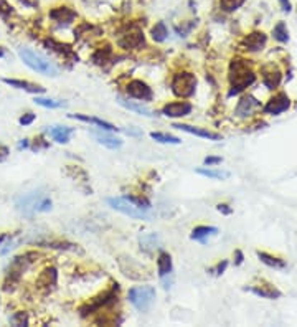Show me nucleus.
<instances>
[{
  "instance_id": "6",
  "label": "nucleus",
  "mask_w": 297,
  "mask_h": 327,
  "mask_svg": "<svg viewBox=\"0 0 297 327\" xmlns=\"http://www.w3.org/2000/svg\"><path fill=\"white\" fill-rule=\"evenodd\" d=\"M170 86L175 96L192 98L197 89V78H195V74L188 73V71H183V73H178L172 78Z\"/></svg>"
},
{
  "instance_id": "2",
  "label": "nucleus",
  "mask_w": 297,
  "mask_h": 327,
  "mask_svg": "<svg viewBox=\"0 0 297 327\" xmlns=\"http://www.w3.org/2000/svg\"><path fill=\"white\" fill-rule=\"evenodd\" d=\"M254 73L248 68V61L246 60H233L231 63V70H230V83H231V89L228 93V96H234V94H239L244 91L248 86H251L254 83Z\"/></svg>"
},
{
  "instance_id": "14",
  "label": "nucleus",
  "mask_w": 297,
  "mask_h": 327,
  "mask_svg": "<svg viewBox=\"0 0 297 327\" xmlns=\"http://www.w3.org/2000/svg\"><path fill=\"white\" fill-rule=\"evenodd\" d=\"M172 127H175V129H180V131H185V132H188V134L198 136V137H201V139L221 141V134H218V132H211V131L201 129V127H195V126H190V124H173Z\"/></svg>"
},
{
  "instance_id": "23",
  "label": "nucleus",
  "mask_w": 297,
  "mask_h": 327,
  "mask_svg": "<svg viewBox=\"0 0 297 327\" xmlns=\"http://www.w3.org/2000/svg\"><path fill=\"white\" fill-rule=\"evenodd\" d=\"M139 245H140V250H144L145 253H152V251L159 248L160 240L155 233H145L139 236Z\"/></svg>"
},
{
  "instance_id": "3",
  "label": "nucleus",
  "mask_w": 297,
  "mask_h": 327,
  "mask_svg": "<svg viewBox=\"0 0 297 327\" xmlns=\"http://www.w3.org/2000/svg\"><path fill=\"white\" fill-rule=\"evenodd\" d=\"M17 210L25 217H33L35 213H45L50 212L53 207L50 197L43 195L41 192H30L27 195H22L17 200Z\"/></svg>"
},
{
  "instance_id": "35",
  "label": "nucleus",
  "mask_w": 297,
  "mask_h": 327,
  "mask_svg": "<svg viewBox=\"0 0 297 327\" xmlns=\"http://www.w3.org/2000/svg\"><path fill=\"white\" fill-rule=\"evenodd\" d=\"M35 119H36V114H33V112H27V114H23L20 119H18V122H20L22 126H28V124H32Z\"/></svg>"
},
{
  "instance_id": "30",
  "label": "nucleus",
  "mask_w": 297,
  "mask_h": 327,
  "mask_svg": "<svg viewBox=\"0 0 297 327\" xmlns=\"http://www.w3.org/2000/svg\"><path fill=\"white\" fill-rule=\"evenodd\" d=\"M272 36H274V40H277L279 43H286V41L289 40V32H287V27H286L284 22H279L274 27V30H272Z\"/></svg>"
},
{
  "instance_id": "36",
  "label": "nucleus",
  "mask_w": 297,
  "mask_h": 327,
  "mask_svg": "<svg viewBox=\"0 0 297 327\" xmlns=\"http://www.w3.org/2000/svg\"><path fill=\"white\" fill-rule=\"evenodd\" d=\"M195 27V22H192V23H188V25H185V27H175V30H177V33L180 36H187L188 33L192 32V28Z\"/></svg>"
},
{
  "instance_id": "12",
  "label": "nucleus",
  "mask_w": 297,
  "mask_h": 327,
  "mask_svg": "<svg viewBox=\"0 0 297 327\" xmlns=\"http://www.w3.org/2000/svg\"><path fill=\"white\" fill-rule=\"evenodd\" d=\"M78 13L73 10L71 7H56L53 10H50V18L55 22L61 23V25H69L76 20Z\"/></svg>"
},
{
  "instance_id": "1",
  "label": "nucleus",
  "mask_w": 297,
  "mask_h": 327,
  "mask_svg": "<svg viewBox=\"0 0 297 327\" xmlns=\"http://www.w3.org/2000/svg\"><path fill=\"white\" fill-rule=\"evenodd\" d=\"M106 202L112 210L121 212L127 217L135 218V220H145V218H149L150 210H152L149 200L137 197H109Z\"/></svg>"
},
{
  "instance_id": "8",
  "label": "nucleus",
  "mask_w": 297,
  "mask_h": 327,
  "mask_svg": "<svg viewBox=\"0 0 297 327\" xmlns=\"http://www.w3.org/2000/svg\"><path fill=\"white\" fill-rule=\"evenodd\" d=\"M289 108H291L289 96H287L286 93H279V94H276V96H272L269 101L266 103V106L263 108V111L271 116H279L284 111H287Z\"/></svg>"
},
{
  "instance_id": "29",
  "label": "nucleus",
  "mask_w": 297,
  "mask_h": 327,
  "mask_svg": "<svg viewBox=\"0 0 297 327\" xmlns=\"http://www.w3.org/2000/svg\"><path fill=\"white\" fill-rule=\"evenodd\" d=\"M150 137H152L154 141L160 142V144H180L182 139H178L175 136H170V134H165V132H150Z\"/></svg>"
},
{
  "instance_id": "13",
  "label": "nucleus",
  "mask_w": 297,
  "mask_h": 327,
  "mask_svg": "<svg viewBox=\"0 0 297 327\" xmlns=\"http://www.w3.org/2000/svg\"><path fill=\"white\" fill-rule=\"evenodd\" d=\"M267 41V36L263 32H253L243 38V46L248 51H261Z\"/></svg>"
},
{
  "instance_id": "22",
  "label": "nucleus",
  "mask_w": 297,
  "mask_h": 327,
  "mask_svg": "<svg viewBox=\"0 0 297 327\" xmlns=\"http://www.w3.org/2000/svg\"><path fill=\"white\" fill-rule=\"evenodd\" d=\"M117 103H119L122 108L129 109V111H132V112H137L139 116H144V117H154V116H155L154 111H150L149 108L142 106V104L132 103V101H126V99H122V98H117Z\"/></svg>"
},
{
  "instance_id": "7",
  "label": "nucleus",
  "mask_w": 297,
  "mask_h": 327,
  "mask_svg": "<svg viewBox=\"0 0 297 327\" xmlns=\"http://www.w3.org/2000/svg\"><path fill=\"white\" fill-rule=\"evenodd\" d=\"M145 45L144 32L137 25H131L119 38V46L126 50H137Z\"/></svg>"
},
{
  "instance_id": "18",
  "label": "nucleus",
  "mask_w": 297,
  "mask_h": 327,
  "mask_svg": "<svg viewBox=\"0 0 297 327\" xmlns=\"http://www.w3.org/2000/svg\"><path fill=\"white\" fill-rule=\"evenodd\" d=\"M46 132H48L50 137L55 142H58V144H66V142L69 141V136L74 132V129L73 127H68V126H51L46 129Z\"/></svg>"
},
{
  "instance_id": "11",
  "label": "nucleus",
  "mask_w": 297,
  "mask_h": 327,
  "mask_svg": "<svg viewBox=\"0 0 297 327\" xmlns=\"http://www.w3.org/2000/svg\"><path fill=\"white\" fill-rule=\"evenodd\" d=\"M244 289L259 297H266V299H279L282 296V292L279 289L274 288L269 283H263V284H258V286H246Z\"/></svg>"
},
{
  "instance_id": "39",
  "label": "nucleus",
  "mask_w": 297,
  "mask_h": 327,
  "mask_svg": "<svg viewBox=\"0 0 297 327\" xmlns=\"http://www.w3.org/2000/svg\"><path fill=\"white\" fill-rule=\"evenodd\" d=\"M8 154H10V150H8L7 145H2V144H0V162H3V160H7Z\"/></svg>"
},
{
  "instance_id": "42",
  "label": "nucleus",
  "mask_w": 297,
  "mask_h": 327,
  "mask_svg": "<svg viewBox=\"0 0 297 327\" xmlns=\"http://www.w3.org/2000/svg\"><path fill=\"white\" fill-rule=\"evenodd\" d=\"M28 147V139H22V142L18 144V149H27Z\"/></svg>"
},
{
  "instance_id": "28",
  "label": "nucleus",
  "mask_w": 297,
  "mask_h": 327,
  "mask_svg": "<svg viewBox=\"0 0 297 327\" xmlns=\"http://www.w3.org/2000/svg\"><path fill=\"white\" fill-rule=\"evenodd\" d=\"M35 104H38V106H43V108H50V109H56V108H66V103L65 101H58V99H50V98H40V96H35Z\"/></svg>"
},
{
  "instance_id": "4",
  "label": "nucleus",
  "mask_w": 297,
  "mask_h": 327,
  "mask_svg": "<svg viewBox=\"0 0 297 327\" xmlns=\"http://www.w3.org/2000/svg\"><path fill=\"white\" fill-rule=\"evenodd\" d=\"M18 56L28 68L43 74V76H56L58 74V68L50 60H46L43 55L36 53L30 48H18Z\"/></svg>"
},
{
  "instance_id": "41",
  "label": "nucleus",
  "mask_w": 297,
  "mask_h": 327,
  "mask_svg": "<svg viewBox=\"0 0 297 327\" xmlns=\"http://www.w3.org/2000/svg\"><path fill=\"white\" fill-rule=\"evenodd\" d=\"M234 254H236V261H234V264H236V266H239V264L243 263L244 256H243V253H241V251H239V250H238V251H236V253H234Z\"/></svg>"
},
{
  "instance_id": "21",
  "label": "nucleus",
  "mask_w": 297,
  "mask_h": 327,
  "mask_svg": "<svg viewBox=\"0 0 297 327\" xmlns=\"http://www.w3.org/2000/svg\"><path fill=\"white\" fill-rule=\"evenodd\" d=\"M68 117H71V119H78V121H83V122H91V124H96L99 126L101 129L104 131H111V132H119V127H116L114 124H111V122L107 121H102L99 119V117H91V116H84V114H68Z\"/></svg>"
},
{
  "instance_id": "43",
  "label": "nucleus",
  "mask_w": 297,
  "mask_h": 327,
  "mask_svg": "<svg viewBox=\"0 0 297 327\" xmlns=\"http://www.w3.org/2000/svg\"><path fill=\"white\" fill-rule=\"evenodd\" d=\"M20 2L23 3V5H27V7H33L35 3L32 2V0H20Z\"/></svg>"
},
{
  "instance_id": "5",
  "label": "nucleus",
  "mask_w": 297,
  "mask_h": 327,
  "mask_svg": "<svg viewBox=\"0 0 297 327\" xmlns=\"http://www.w3.org/2000/svg\"><path fill=\"white\" fill-rule=\"evenodd\" d=\"M155 296H157V292H155L154 286H135L127 292L129 302L140 312H147L154 306Z\"/></svg>"
},
{
  "instance_id": "20",
  "label": "nucleus",
  "mask_w": 297,
  "mask_h": 327,
  "mask_svg": "<svg viewBox=\"0 0 297 327\" xmlns=\"http://www.w3.org/2000/svg\"><path fill=\"white\" fill-rule=\"evenodd\" d=\"M173 264H172V256L167 253V251H160L159 258H157V271L160 278H167L172 274Z\"/></svg>"
},
{
  "instance_id": "17",
  "label": "nucleus",
  "mask_w": 297,
  "mask_h": 327,
  "mask_svg": "<svg viewBox=\"0 0 297 327\" xmlns=\"http://www.w3.org/2000/svg\"><path fill=\"white\" fill-rule=\"evenodd\" d=\"M91 134L94 139L98 141V144L104 145V147L114 150V149H119L122 147V141L117 139V137L111 136V134H106L104 131H91Z\"/></svg>"
},
{
  "instance_id": "33",
  "label": "nucleus",
  "mask_w": 297,
  "mask_h": 327,
  "mask_svg": "<svg viewBox=\"0 0 297 327\" xmlns=\"http://www.w3.org/2000/svg\"><path fill=\"white\" fill-rule=\"evenodd\" d=\"M8 322L15 327L28 326V316H27V312H15L13 316L8 317Z\"/></svg>"
},
{
  "instance_id": "19",
  "label": "nucleus",
  "mask_w": 297,
  "mask_h": 327,
  "mask_svg": "<svg viewBox=\"0 0 297 327\" xmlns=\"http://www.w3.org/2000/svg\"><path fill=\"white\" fill-rule=\"evenodd\" d=\"M218 233V228L216 226H206V225H200V226H195V228L192 230V235L190 238L195 240V241H200V243H206L208 241L210 236H215Z\"/></svg>"
},
{
  "instance_id": "26",
  "label": "nucleus",
  "mask_w": 297,
  "mask_h": 327,
  "mask_svg": "<svg viewBox=\"0 0 297 327\" xmlns=\"http://www.w3.org/2000/svg\"><path fill=\"white\" fill-rule=\"evenodd\" d=\"M258 258L261 259L264 264H267V266H271V268H276V269H284V268H286V261H284V259L276 258V256H271V254L263 253V251H258Z\"/></svg>"
},
{
  "instance_id": "32",
  "label": "nucleus",
  "mask_w": 297,
  "mask_h": 327,
  "mask_svg": "<svg viewBox=\"0 0 297 327\" xmlns=\"http://www.w3.org/2000/svg\"><path fill=\"white\" fill-rule=\"evenodd\" d=\"M40 284L41 286H46V288L55 286L56 284V269L55 268L46 269V271L43 273V276H41V279H40Z\"/></svg>"
},
{
  "instance_id": "45",
  "label": "nucleus",
  "mask_w": 297,
  "mask_h": 327,
  "mask_svg": "<svg viewBox=\"0 0 297 327\" xmlns=\"http://www.w3.org/2000/svg\"><path fill=\"white\" fill-rule=\"evenodd\" d=\"M5 56V50H3V46H0V58H3Z\"/></svg>"
},
{
  "instance_id": "15",
  "label": "nucleus",
  "mask_w": 297,
  "mask_h": 327,
  "mask_svg": "<svg viewBox=\"0 0 297 327\" xmlns=\"http://www.w3.org/2000/svg\"><path fill=\"white\" fill-rule=\"evenodd\" d=\"M2 81L5 83V84H8V86H13V88L22 89V91H27V93H32V94H40V93H45V88H41L40 84H35V83L25 81V79L3 78Z\"/></svg>"
},
{
  "instance_id": "10",
  "label": "nucleus",
  "mask_w": 297,
  "mask_h": 327,
  "mask_svg": "<svg viewBox=\"0 0 297 327\" xmlns=\"http://www.w3.org/2000/svg\"><path fill=\"white\" fill-rule=\"evenodd\" d=\"M193 106L187 101H175V103H168L162 108V114L167 117H183L188 116L192 112Z\"/></svg>"
},
{
  "instance_id": "31",
  "label": "nucleus",
  "mask_w": 297,
  "mask_h": 327,
  "mask_svg": "<svg viewBox=\"0 0 297 327\" xmlns=\"http://www.w3.org/2000/svg\"><path fill=\"white\" fill-rule=\"evenodd\" d=\"M244 2H246V0H220V8L223 12H234V10H238Z\"/></svg>"
},
{
  "instance_id": "25",
  "label": "nucleus",
  "mask_w": 297,
  "mask_h": 327,
  "mask_svg": "<svg viewBox=\"0 0 297 327\" xmlns=\"http://www.w3.org/2000/svg\"><path fill=\"white\" fill-rule=\"evenodd\" d=\"M197 174L198 175H203V177H208V179H215V180H225L230 177V172H226V170H220V169H206V167H200L197 169Z\"/></svg>"
},
{
  "instance_id": "27",
  "label": "nucleus",
  "mask_w": 297,
  "mask_h": 327,
  "mask_svg": "<svg viewBox=\"0 0 297 327\" xmlns=\"http://www.w3.org/2000/svg\"><path fill=\"white\" fill-rule=\"evenodd\" d=\"M263 83H264V86H266L267 89L277 88V86H279V83H281V73L277 70L271 71V73H266L263 76Z\"/></svg>"
},
{
  "instance_id": "40",
  "label": "nucleus",
  "mask_w": 297,
  "mask_h": 327,
  "mask_svg": "<svg viewBox=\"0 0 297 327\" xmlns=\"http://www.w3.org/2000/svg\"><path fill=\"white\" fill-rule=\"evenodd\" d=\"M279 3H281V8H282V12H286V13H289V12L292 10V5H291V0H279Z\"/></svg>"
},
{
  "instance_id": "38",
  "label": "nucleus",
  "mask_w": 297,
  "mask_h": 327,
  "mask_svg": "<svg viewBox=\"0 0 297 327\" xmlns=\"http://www.w3.org/2000/svg\"><path fill=\"white\" fill-rule=\"evenodd\" d=\"M216 210L225 213V215H231V213H233V210H231L230 205H226V203H218V205H216Z\"/></svg>"
},
{
  "instance_id": "34",
  "label": "nucleus",
  "mask_w": 297,
  "mask_h": 327,
  "mask_svg": "<svg viewBox=\"0 0 297 327\" xmlns=\"http://www.w3.org/2000/svg\"><path fill=\"white\" fill-rule=\"evenodd\" d=\"M226 266H228V261H226V259H225V261H221V263H218V264H216L215 268H211V269H210V273L216 274V276H221V274L225 273Z\"/></svg>"
},
{
  "instance_id": "44",
  "label": "nucleus",
  "mask_w": 297,
  "mask_h": 327,
  "mask_svg": "<svg viewBox=\"0 0 297 327\" xmlns=\"http://www.w3.org/2000/svg\"><path fill=\"white\" fill-rule=\"evenodd\" d=\"M7 238H8V235H2V236H0V245H2Z\"/></svg>"
},
{
  "instance_id": "16",
  "label": "nucleus",
  "mask_w": 297,
  "mask_h": 327,
  "mask_svg": "<svg viewBox=\"0 0 297 327\" xmlns=\"http://www.w3.org/2000/svg\"><path fill=\"white\" fill-rule=\"evenodd\" d=\"M259 106H261V103H259L254 96H244V98H241V101H239L236 106V116L246 117L249 114H253Z\"/></svg>"
},
{
  "instance_id": "24",
  "label": "nucleus",
  "mask_w": 297,
  "mask_h": 327,
  "mask_svg": "<svg viewBox=\"0 0 297 327\" xmlns=\"http://www.w3.org/2000/svg\"><path fill=\"white\" fill-rule=\"evenodd\" d=\"M150 36H152V40L157 41V43H162V41H165V40H167V36H168L167 25H165L164 22H157L152 27V30H150Z\"/></svg>"
},
{
  "instance_id": "9",
  "label": "nucleus",
  "mask_w": 297,
  "mask_h": 327,
  "mask_svg": "<svg viewBox=\"0 0 297 327\" xmlns=\"http://www.w3.org/2000/svg\"><path fill=\"white\" fill-rule=\"evenodd\" d=\"M126 93L129 94L131 98L139 99V101H152V98H154L152 89H150L149 84L144 83L142 79H132V81L127 84Z\"/></svg>"
},
{
  "instance_id": "37",
  "label": "nucleus",
  "mask_w": 297,
  "mask_h": 327,
  "mask_svg": "<svg viewBox=\"0 0 297 327\" xmlns=\"http://www.w3.org/2000/svg\"><path fill=\"white\" fill-rule=\"evenodd\" d=\"M221 162H223V159H221V157H206L203 160V164L208 165V167H211V165H218Z\"/></svg>"
}]
</instances>
